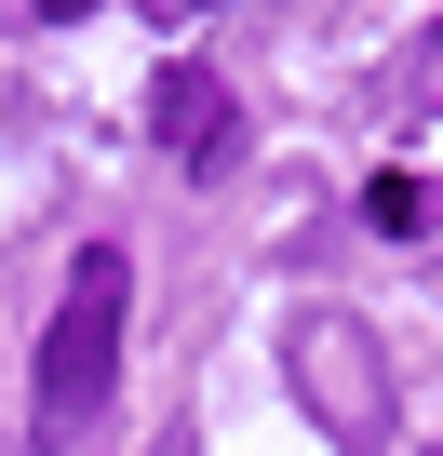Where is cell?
<instances>
[{
  "label": "cell",
  "instance_id": "6da1fadb",
  "mask_svg": "<svg viewBox=\"0 0 443 456\" xmlns=\"http://www.w3.org/2000/svg\"><path fill=\"white\" fill-rule=\"evenodd\" d=\"M121 322H135V256L121 242H81L68 256V296L41 322V376H28V429L41 443H81L121 389Z\"/></svg>",
  "mask_w": 443,
  "mask_h": 456
},
{
  "label": "cell",
  "instance_id": "7a4b0ae2",
  "mask_svg": "<svg viewBox=\"0 0 443 456\" xmlns=\"http://www.w3.org/2000/svg\"><path fill=\"white\" fill-rule=\"evenodd\" d=\"M148 134H161L188 175H229V161H242V108H229V81H215L201 54H161V68H148Z\"/></svg>",
  "mask_w": 443,
  "mask_h": 456
},
{
  "label": "cell",
  "instance_id": "3957f363",
  "mask_svg": "<svg viewBox=\"0 0 443 456\" xmlns=\"http://www.w3.org/2000/svg\"><path fill=\"white\" fill-rule=\"evenodd\" d=\"M296 349L323 362V416H336V429H376V349H363L349 322H309Z\"/></svg>",
  "mask_w": 443,
  "mask_h": 456
},
{
  "label": "cell",
  "instance_id": "277c9868",
  "mask_svg": "<svg viewBox=\"0 0 443 456\" xmlns=\"http://www.w3.org/2000/svg\"><path fill=\"white\" fill-rule=\"evenodd\" d=\"M363 215L390 228V242H416V228H430V188H416V175H376V188H363Z\"/></svg>",
  "mask_w": 443,
  "mask_h": 456
},
{
  "label": "cell",
  "instance_id": "5b68a950",
  "mask_svg": "<svg viewBox=\"0 0 443 456\" xmlns=\"http://www.w3.org/2000/svg\"><path fill=\"white\" fill-rule=\"evenodd\" d=\"M41 14H81V0H41Z\"/></svg>",
  "mask_w": 443,
  "mask_h": 456
},
{
  "label": "cell",
  "instance_id": "8992f818",
  "mask_svg": "<svg viewBox=\"0 0 443 456\" xmlns=\"http://www.w3.org/2000/svg\"><path fill=\"white\" fill-rule=\"evenodd\" d=\"M201 14H215V0H201Z\"/></svg>",
  "mask_w": 443,
  "mask_h": 456
}]
</instances>
